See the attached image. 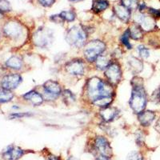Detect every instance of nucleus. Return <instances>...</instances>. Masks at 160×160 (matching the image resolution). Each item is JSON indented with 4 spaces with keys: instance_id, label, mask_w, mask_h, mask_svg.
Here are the masks:
<instances>
[{
    "instance_id": "nucleus-1",
    "label": "nucleus",
    "mask_w": 160,
    "mask_h": 160,
    "mask_svg": "<svg viewBox=\"0 0 160 160\" xmlns=\"http://www.w3.org/2000/svg\"><path fill=\"white\" fill-rule=\"evenodd\" d=\"M131 84L133 88L129 102L130 107L135 114H139L143 111L147 107L148 103L147 93L143 88V84L141 78H133Z\"/></svg>"
},
{
    "instance_id": "nucleus-2",
    "label": "nucleus",
    "mask_w": 160,
    "mask_h": 160,
    "mask_svg": "<svg viewBox=\"0 0 160 160\" xmlns=\"http://www.w3.org/2000/svg\"><path fill=\"white\" fill-rule=\"evenodd\" d=\"M114 91L111 83H108L98 77H93L87 84V94L89 99L93 102L99 97L112 96Z\"/></svg>"
},
{
    "instance_id": "nucleus-3",
    "label": "nucleus",
    "mask_w": 160,
    "mask_h": 160,
    "mask_svg": "<svg viewBox=\"0 0 160 160\" xmlns=\"http://www.w3.org/2000/svg\"><path fill=\"white\" fill-rule=\"evenodd\" d=\"M65 39L72 47L82 48L85 45L88 39L87 30L80 26H74L67 31Z\"/></svg>"
},
{
    "instance_id": "nucleus-4",
    "label": "nucleus",
    "mask_w": 160,
    "mask_h": 160,
    "mask_svg": "<svg viewBox=\"0 0 160 160\" xmlns=\"http://www.w3.org/2000/svg\"><path fill=\"white\" fill-rule=\"evenodd\" d=\"M33 42L39 48H48L54 41V33L50 28L42 27L33 35Z\"/></svg>"
},
{
    "instance_id": "nucleus-5",
    "label": "nucleus",
    "mask_w": 160,
    "mask_h": 160,
    "mask_svg": "<svg viewBox=\"0 0 160 160\" xmlns=\"http://www.w3.org/2000/svg\"><path fill=\"white\" fill-rule=\"evenodd\" d=\"M106 49V45L100 40H92L85 45L83 54L88 62H95L98 56L102 55Z\"/></svg>"
},
{
    "instance_id": "nucleus-6",
    "label": "nucleus",
    "mask_w": 160,
    "mask_h": 160,
    "mask_svg": "<svg viewBox=\"0 0 160 160\" xmlns=\"http://www.w3.org/2000/svg\"><path fill=\"white\" fill-rule=\"evenodd\" d=\"M44 98L46 99H56L60 95L62 90L58 82L54 80H48L43 84Z\"/></svg>"
},
{
    "instance_id": "nucleus-7",
    "label": "nucleus",
    "mask_w": 160,
    "mask_h": 160,
    "mask_svg": "<svg viewBox=\"0 0 160 160\" xmlns=\"http://www.w3.org/2000/svg\"><path fill=\"white\" fill-rule=\"evenodd\" d=\"M135 20L143 31H152L156 28L155 19L150 15H148L142 12H138L135 14Z\"/></svg>"
},
{
    "instance_id": "nucleus-8",
    "label": "nucleus",
    "mask_w": 160,
    "mask_h": 160,
    "mask_svg": "<svg viewBox=\"0 0 160 160\" xmlns=\"http://www.w3.org/2000/svg\"><path fill=\"white\" fill-rule=\"evenodd\" d=\"M105 76L111 85H117L122 78L120 66L117 62H111L105 70Z\"/></svg>"
},
{
    "instance_id": "nucleus-9",
    "label": "nucleus",
    "mask_w": 160,
    "mask_h": 160,
    "mask_svg": "<svg viewBox=\"0 0 160 160\" xmlns=\"http://www.w3.org/2000/svg\"><path fill=\"white\" fill-rule=\"evenodd\" d=\"M95 147L101 156L108 158H111L112 156V148L108 140L105 137L97 136L95 140Z\"/></svg>"
},
{
    "instance_id": "nucleus-10",
    "label": "nucleus",
    "mask_w": 160,
    "mask_h": 160,
    "mask_svg": "<svg viewBox=\"0 0 160 160\" xmlns=\"http://www.w3.org/2000/svg\"><path fill=\"white\" fill-rule=\"evenodd\" d=\"M22 27L19 22L16 21H9L4 25L3 32L6 36L16 39L22 35Z\"/></svg>"
},
{
    "instance_id": "nucleus-11",
    "label": "nucleus",
    "mask_w": 160,
    "mask_h": 160,
    "mask_svg": "<svg viewBox=\"0 0 160 160\" xmlns=\"http://www.w3.org/2000/svg\"><path fill=\"white\" fill-rule=\"evenodd\" d=\"M66 71L74 76H79L84 74L85 64L81 59H73L65 64Z\"/></svg>"
},
{
    "instance_id": "nucleus-12",
    "label": "nucleus",
    "mask_w": 160,
    "mask_h": 160,
    "mask_svg": "<svg viewBox=\"0 0 160 160\" xmlns=\"http://www.w3.org/2000/svg\"><path fill=\"white\" fill-rule=\"evenodd\" d=\"M22 78L21 75L18 74H10L3 77L1 85L2 88L11 91L18 88V86L22 82Z\"/></svg>"
},
{
    "instance_id": "nucleus-13",
    "label": "nucleus",
    "mask_w": 160,
    "mask_h": 160,
    "mask_svg": "<svg viewBox=\"0 0 160 160\" xmlns=\"http://www.w3.org/2000/svg\"><path fill=\"white\" fill-rule=\"evenodd\" d=\"M23 155V150L14 145L8 147L2 153V156L6 160H18Z\"/></svg>"
},
{
    "instance_id": "nucleus-14",
    "label": "nucleus",
    "mask_w": 160,
    "mask_h": 160,
    "mask_svg": "<svg viewBox=\"0 0 160 160\" xmlns=\"http://www.w3.org/2000/svg\"><path fill=\"white\" fill-rule=\"evenodd\" d=\"M113 10H114L115 15H116L117 18H119L122 22H125V23H128L129 22L131 15V10L124 7L122 3L115 4Z\"/></svg>"
},
{
    "instance_id": "nucleus-15",
    "label": "nucleus",
    "mask_w": 160,
    "mask_h": 160,
    "mask_svg": "<svg viewBox=\"0 0 160 160\" xmlns=\"http://www.w3.org/2000/svg\"><path fill=\"white\" fill-rule=\"evenodd\" d=\"M156 114L153 111H143L138 114V120L142 127H149L155 121Z\"/></svg>"
},
{
    "instance_id": "nucleus-16",
    "label": "nucleus",
    "mask_w": 160,
    "mask_h": 160,
    "mask_svg": "<svg viewBox=\"0 0 160 160\" xmlns=\"http://www.w3.org/2000/svg\"><path fill=\"white\" fill-rule=\"evenodd\" d=\"M118 111L117 108H112V107H108V108H102L100 111L99 115L101 118L103 119V121L107 122H109L113 121L118 115Z\"/></svg>"
},
{
    "instance_id": "nucleus-17",
    "label": "nucleus",
    "mask_w": 160,
    "mask_h": 160,
    "mask_svg": "<svg viewBox=\"0 0 160 160\" xmlns=\"http://www.w3.org/2000/svg\"><path fill=\"white\" fill-rule=\"evenodd\" d=\"M23 98L31 102L34 106H39L43 102V96L35 91H31L26 93L23 95Z\"/></svg>"
},
{
    "instance_id": "nucleus-18",
    "label": "nucleus",
    "mask_w": 160,
    "mask_h": 160,
    "mask_svg": "<svg viewBox=\"0 0 160 160\" xmlns=\"http://www.w3.org/2000/svg\"><path fill=\"white\" fill-rule=\"evenodd\" d=\"M128 66H129L130 70L134 74H138L140 73L143 69V63L139 58L136 57L131 56L128 58Z\"/></svg>"
},
{
    "instance_id": "nucleus-19",
    "label": "nucleus",
    "mask_w": 160,
    "mask_h": 160,
    "mask_svg": "<svg viewBox=\"0 0 160 160\" xmlns=\"http://www.w3.org/2000/svg\"><path fill=\"white\" fill-rule=\"evenodd\" d=\"M128 31L130 33V37L134 40H140L143 37V30L136 22L131 25L128 28Z\"/></svg>"
},
{
    "instance_id": "nucleus-20",
    "label": "nucleus",
    "mask_w": 160,
    "mask_h": 160,
    "mask_svg": "<svg viewBox=\"0 0 160 160\" xmlns=\"http://www.w3.org/2000/svg\"><path fill=\"white\" fill-rule=\"evenodd\" d=\"M109 8V2L108 0H95L92 3L91 10L95 13H99L105 11Z\"/></svg>"
},
{
    "instance_id": "nucleus-21",
    "label": "nucleus",
    "mask_w": 160,
    "mask_h": 160,
    "mask_svg": "<svg viewBox=\"0 0 160 160\" xmlns=\"http://www.w3.org/2000/svg\"><path fill=\"white\" fill-rule=\"evenodd\" d=\"M6 65L8 68H11V69L20 70L22 67V61L18 57L12 56L7 60Z\"/></svg>"
},
{
    "instance_id": "nucleus-22",
    "label": "nucleus",
    "mask_w": 160,
    "mask_h": 160,
    "mask_svg": "<svg viewBox=\"0 0 160 160\" xmlns=\"http://www.w3.org/2000/svg\"><path fill=\"white\" fill-rule=\"evenodd\" d=\"M112 96H102L96 98V99H95L91 102L95 106H96V107H98V108H105L109 107L111 102H112Z\"/></svg>"
},
{
    "instance_id": "nucleus-23",
    "label": "nucleus",
    "mask_w": 160,
    "mask_h": 160,
    "mask_svg": "<svg viewBox=\"0 0 160 160\" xmlns=\"http://www.w3.org/2000/svg\"><path fill=\"white\" fill-rule=\"evenodd\" d=\"M95 62L96 63L97 68L98 70H101V71H103V70L107 69V68L111 63V61L108 58V57L103 55H101L100 56H98Z\"/></svg>"
},
{
    "instance_id": "nucleus-24",
    "label": "nucleus",
    "mask_w": 160,
    "mask_h": 160,
    "mask_svg": "<svg viewBox=\"0 0 160 160\" xmlns=\"http://www.w3.org/2000/svg\"><path fill=\"white\" fill-rule=\"evenodd\" d=\"M14 95L9 90H7L3 88H0V103H5L12 100Z\"/></svg>"
},
{
    "instance_id": "nucleus-25",
    "label": "nucleus",
    "mask_w": 160,
    "mask_h": 160,
    "mask_svg": "<svg viewBox=\"0 0 160 160\" xmlns=\"http://www.w3.org/2000/svg\"><path fill=\"white\" fill-rule=\"evenodd\" d=\"M60 16L62 17V19L67 22H73L75 19L76 14L73 11H63L59 14Z\"/></svg>"
},
{
    "instance_id": "nucleus-26",
    "label": "nucleus",
    "mask_w": 160,
    "mask_h": 160,
    "mask_svg": "<svg viewBox=\"0 0 160 160\" xmlns=\"http://www.w3.org/2000/svg\"><path fill=\"white\" fill-rule=\"evenodd\" d=\"M62 98L67 104H72L75 101V96L69 90H65L62 92Z\"/></svg>"
},
{
    "instance_id": "nucleus-27",
    "label": "nucleus",
    "mask_w": 160,
    "mask_h": 160,
    "mask_svg": "<svg viewBox=\"0 0 160 160\" xmlns=\"http://www.w3.org/2000/svg\"><path fill=\"white\" fill-rule=\"evenodd\" d=\"M121 3L131 11L136 10L138 7V0H121Z\"/></svg>"
},
{
    "instance_id": "nucleus-28",
    "label": "nucleus",
    "mask_w": 160,
    "mask_h": 160,
    "mask_svg": "<svg viewBox=\"0 0 160 160\" xmlns=\"http://www.w3.org/2000/svg\"><path fill=\"white\" fill-rule=\"evenodd\" d=\"M121 42L128 49H132V45L130 42V33L128 29L122 34L121 37Z\"/></svg>"
},
{
    "instance_id": "nucleus-29",
    "label": "nucleus",
    "mask_w": 160,
    "mask_h": 160,
    "mask_svg": "<svg viewBox=\"0 0 160 160\" xmlns=\"http://www.w3.org/2000/svg\"><path fill=\"white\" fill-rule=\"evenodd\" d=\"M138 55L141 58H148L150 56V50L148 48H146L145 46L140 45L137 48Z\"/></svg>"
},
{
    "instance_id": "nucleus-30",
    "label": "nucleus",
    "mask_w": 160,
    "mask_h": 160,
    "mask_svg": "<svg viewBox=\"0 0 160 160\" xmlns=\"http://www.w3.org/2000/svg\"><path fill=\"white\" fill-rule=\"evenodd\" d=\"M11 11V6L7 0H0V12H9Z\"/></svg>"
},
{
    "instance_id": "nucleus-31",
    "label": "nucleus",
    "mask_w": 160,
    "mask_h": 160,
    "mask_svg": "<svg viewBox=\"0 0 160 160\" xmlns=\"http://www.w3.org/2000/svg\"><path fill=\"white\" fill-rule=\"evenodd\" d=\"M127 160H143V157H142L141 153H139L138 151H131L128 155Z\"/></svg>"
},
{
    "instance_id": "nucleus-32",
    "label": "nucleus",
    "mask_w": 160,
    "mask_h": 160,
    "mask_svg": "<svg viewBox=\"0 0 160 160\" xmlns=\"http://www.w3.org/2000/svg\"><path fill=\"white\" fill-rule=\"evenodd\" d=\"M148 12H149V15L154 18H160V10L155 9V8H149Z\"/></svg>"
},
{
    "instance_id": "nucleus-33",
    "label": "nucleus",
    "mask_w": 160,
    "mask_h": 160,
    "mask_svg": "<svg viewBox=\"0 0 160 160\" xmlns=\"http://www.w3.org/2000/svg\"><path fill=\"white\" fill-rule=\"evenodd\" d=\"M28 116H31V114L29 113H23V112H21V113H13L10 115V118H24V117H28Z\"/></svg>"
},
{
    "instance_id": "nucleus-34",
    "label": "nucleus",
    "mask_w": 160,
    "mask_h": 160,
    "mask_svg": "<svg viewBox=\"0 0 160 160\" xmlns=\"http://www.w3.org/2000/svg\"><path fill=\"white\" fill-rule=\"evenodd\" d=\"M38 1L44 8H50L55 2V0H38Z\"/></svg>"
},
{
    "instance_id": "nucleus-35",
    "label": "nucleus",
    "mask_w": 160,
    "mask_h": 160,
    "mask_svg": "<svg viewBox=\"0 0 160 160\" xmlns=\"http://www.w3.org/2000/svg\"><path fill=\"white\" fill-rule=\"evenodd\" d=\"M135 141L138 145H142L144 142V136L142 132H138L135 135Z\"/></svg>"
},
{
    "instance_id": "nucleus-36",
    "label": "nucleus",
    "mask_w": 160,
    "mask_h": 160,
    "mask_svg": "<svg viewBox=\"0 0 160 160\" xmlns=\"http://www.w3.org/2000/svg\"><path fill=\"white\" fill-rule=\"evenodd\" d=\"M51 20L54 22H55V23H62V22H64V20L62 19V17L60 16V15H51Z\"/></svg>"
},
{
    "instance_id": "nucleus-37",
    "label": "nucleus",
    "mask_w": 160,
    "mask_h": 160,
    "mask_svg": "<svg viewBox=\"0 0 160 160\" xmlns=\"http://www.w3.org/2000/svg\"><path fill=\"white\" fill-rule=\"evenodd\" d=\"M146 8H147V6H146V4L144 2H141V3L138 4V9L139 10V12H142Z\"/></svg>"
},
{
    "instance_id": "nucleus-38",
    "label": "nucleus",
    "mask_w": 160,
    "mask_h": 160,
    "mask_svg": "<svg viewBox=\"0 0 160 160\" xmlns=\"http://www.w3.org/2000/svg\"><path fill=\"white\" fill-rule=\"evenodd\" d=\"M155 130L158 131V132L160 133V118L157 120V122H156V123H155Z\"/></svg>"
},
{
    "instance_id": "nucleus-39",
    "label": "nucleus",
    "mask_w": 160,
    "mask_h": 160,
    "mask_svg": "<svg viewBox=\"0 0 160 160\" xmlns=\"http://www.w3.org/2000/svg\"><path fill=\"white\" fill-rule=\"evenodd\" d=\"M48 160H59V158H58V157L55 156V155H50V156L48 157Z\"/></svg>"
},
{
    "instance_id": "nucleus-40",
    "label": "nucleus",
    "mask_w": 160,
    "mask_h": 160,
    "mask_svg": "<svg viewBox=\"0 0 160 160\" xmlns=\"http://www.w3.org/2000/svg\"><path fill=\"white\" fill-rule=\"evenodd\" d=\"M96 160H111V159H110V158H108V157L99 156L96 158Z\"/></svg>"
},
{
    "instance_id": "nucleus-41",
    "label": "nucleus",
    "mask_w": 160,
    "mask_h": 160,
    "mask_svg": "<svg viewBox=\"0 0 160 160\" xmlns=\"http://www.w3.org/2000/svg\"><path fill=\"white\" fill-rule=\"evenodd\" d=\"M157 98H158V100L160 102V88L159 90H158V93H157Z\"/></svg>"
},
{
    "instance_id": "nucleus-42",
    "label": "nucleus",
    "mask_w": 160,
    "mask_h": 160,
    "mask_svg": "<svg viewBox=\"0 0 160 160\" xmlns=\"http://www.w3.org/2000/svg\"><path fill=\"white\" fill-rule=\"evenodd\" d=\"M71 2H80V1H82V0H69Z\"/></svg>"
},
{
    "instance_id": "nucleus-43",
    "label": "nucleus",
    "mask_w": 160,
    "mask_h": 160,
    "mask_svg": "<svg viewBox=\"0 0 160 160\" xmlns=\"http://www.w3.org/2000/svg\"><path fill=\"white\" fill-rule=\"evenodd\" d=\"M68 160H78V159L75 158H74V157H71V158H68Z\"/></svg>"
}]
</instances>
